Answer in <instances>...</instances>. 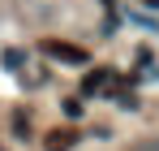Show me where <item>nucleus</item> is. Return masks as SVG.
<instances>
[{"mask_svg":"<svg viewBox=\"0 0 159 151\" xmlns=\"http://www.w3.org/2000/svg\"><path fill=\"white\" fill-rule=\"evenodd\" d=\"M73 143H78V129H52L43 147H48V151H69Z\"/></svg>","mask_w":159,"mask_h":151,"instance_id":"3","label":"nucleus"},{"mask_svg":"<svg viewBox=\"0 0 159 151\" xmlns=\"http://www.w3.org/2000/svg\"><path fill=\"white\" fill-rule=\"evenodd\" d=\"M65 112L69 117H82V100H65Z\"/></svg>","mask_w":159,"mask_h":151,"instance_id":"5","label":"nucleus"},{"mask_svg":"<svg viewBox=\"0 0 159 151\" xmlns=\"http://www.w3.org/2000/svg\"><path fill=\"white\" fill-rule=\"evenodd\" d=\"M116 86V74L112 69H90L82 78V95H99V91H112Z\"/></svg>","mask_w":159,"mask_h":151,"instance_id":"2","label":"nucleus"},{"mask_svg":"<svg viewBox=\"0 0 159 151\" xmlns=\"http://www.w3.org/2000/svg\"><path fill=\"white\" fill-rule=\"evenodd\" d=\"M39 48H43V56H52V61H65V65H90L86 48H78V43H65V39H43Z\"/></svg>","mask_w":159,"mask_h":151,"instance_id":"1","label":"nucleus"},{"mask_svg":"<svg viewBox=\"0 0 159 151\" xmlns=\"http://www.w3.org/2000/svg\"><path fill=\"white\" fill-rule=\"evenodd\" d=\"M4 65H9V69H17V65H22V52L9 48V52H4Z\"/></svg>","mask_w":159,"mask_h":151,"instance_id":"4","label":"nucleus"},{"mask_svg":"<svg viewBox=\"0 0 159 151\" xmlns=\"http://www.w3.org/2000/svg\"><path fill=\"white\" fill-rule=\"evenodd\" d=\"M133 151H159V143H146V147H133Z\"/></svg>","mask_w":159,"mask_h":151,"instance_id":"6","label":"nucleus"},{"mask_svg":"<svg viewBox=\"0 0 159 151\" xmlns=\"http://www.w3.org/2000/svg\"><path fill=\"white\" fill-rule=\"evenodd\" d=\"M99 4H112V0H99Z\"/></svg>","mask_w":159,"mask_h":151,"instance_id":"7","label":"nucleus"}]
</instances>
